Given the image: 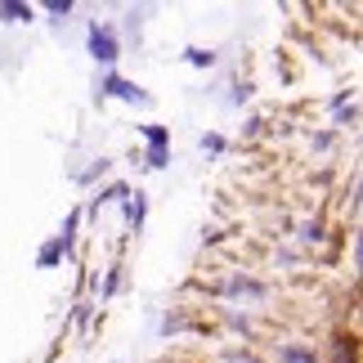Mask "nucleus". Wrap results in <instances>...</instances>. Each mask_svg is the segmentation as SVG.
I'll use <instances>...</instances> for the list:
<instances>
[{"label": "nucleus", "instance_id": "11", "mask_svg": "<svg viewBox=\"0 0 363 363\" xmlns=\"http://www.w3.org/2000/svg\"><path fill=\"white\" fill-rule=\"evenodd\" d=\"M45 9H50V13H63V18H67V13H72V5H63V0H50Z\"/></svg>", "mask_w": 363, "mask_h": 363}, {"label": "nucleus", "instance_id": "1", "mask_svg": "<svg viewBox=\"0 0 363 363\" xmlns=\"http://www.w3.org/2000/svg\"><path fill=\"white\" fill-rule=\"evenodd\" d=\"M99 94H113V99H130V104H152L148 94L135 86V81H125V77H117V72H108V77L99 81Z\"/></svg>", "mask_w": 363, "mask_h": 363}, {"label": "nucleus", "instance_id": "7", "mask_svg": "<svg viewBox=\"0 0 363 363\" xmlns=\"http://www.w3.org/2000/svg\"><path fill=\"white\" fill-rule=\"evenodd\" d=\"M184 59H189L193 67H211V63H216V54H211V50H189Z\"/></svg>", "mask_w": 363, "mask_h": 363}, {"label": "nucleus", "instance_id": "10", "mask_svg": "<svg viewBox=\"0 0 363 363\" xmlns=\"http://www.w3.org/2000/svg\"><path fill=\"white\" fill-rule=\"evenodd\" d=\"M202 148H211V152H220V148H225V139H220V135H202Z\"/></svg>", "mask_w": 363, "mask_h": 363}, {"label": "nucleus", "instance_id": "6", "mask_svg": "<svg viewBox=\"0 0 363 363\" xmlns=\"http://www.w3.org/2000/svg\"><path fill=\"white\" fill-rule=\"evenodd\" d=\"M278 363H318L314 350H301V345H283L278 350Z\"/></svg>", "mask_w": 363, "mask_h": 363}, {"label": "nucleus", "instance_id": "5", "mask_svg": "<svg viewBox=\"0 0 363 363\" xmlns=\"http://www.w3.org/2000/svg\"><path fill=\"white\" fill-rule=\"evenodd\" d=\"M59 256H63V242H59V238H50L45 247H40L36 264H40V269H54V264H59Z\"/></svg>", "mask_w": 363, "mask_h": 363}, {"label": "nucleus", "instance_id": "4", "mask_svg": "<svg viewBox=\"0 0 363 363\" xmlns=\"http://www.w3.org/2000/svg\"><path fill=\"white\" fill-rule=\"evenodd\" d=\"M0 18H5V23H32V5H18V0H5V5H0Z\"/></svg>", "mask_w": 363, "mask_h": 363}, {"label": "nucleus", "instance_id": "3", "mask_svg": "<svg viewBox=\"0 0 363 363\" xmlns=\"http://www.w3.org/2000/svg\"><path fill=\"white\" fill-rule=\"evenodd\" d=\"M139 130L148 139V152H166V144H171V130H166V125H139Z\"/></svg>", "mask_w": 363, "mask_h": 363}, {"label": "nucleus", "instance_id": "9", "mask_svg": "<svg viewBox=\"0 0 363 363\" xmlns=\"http://www.w3.org/2000/svg\"><path fill=\"white\" fill-rule=\"evenodd\" d=\"M318 238H323V229H318V225H301V242H318Z\"/></svg>", "mask_w": 363, "mask_h": 363}, {"label": "nucleus", "instance_id": "12", "mask_svg": "<svg viewBox=\"0 0 363 363\" xmlns=\"http://www.w3.org/2000/svg\"><path fill=\"white\" fill-rule=\"evenodd\" d=\"M225 363H256V359H251V354H229Z\"/></svg>", "mask_w": 363, "mask_h": 363}, {"label": "nucleus", "instance_id": "2", "mask_svg": "<svg viewBox=\"0 0 363 363\" xmlns=\"http://www.w3.org/2000/svg\"><path fill=\"white\" fill-rule=\"evenodd\" d=\"M117 36H113V27H90V59L94 63H113L117 59Z\"/></svg>", "mask_w": 363, "mask_h": 363}, {"label": "nucleus", "instance_id": "8", "mask_svg": "<svg viewBox=\"0 0 363 363\" xmlns=\"http://www.w3.org/2000/svg\"><path fill=\"white\" fill-rule=\"evenodd\" d=\"M125 220H130V225L144 220V198H139V193H135V202H125Z\"/></svg>", "mask_w": 363, "mask_h": 363}]
</instances>
